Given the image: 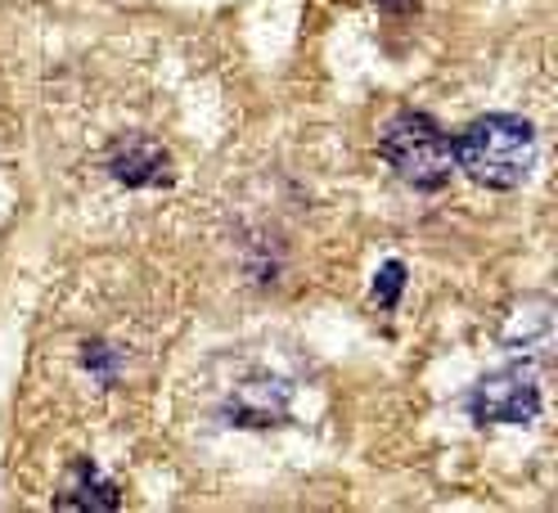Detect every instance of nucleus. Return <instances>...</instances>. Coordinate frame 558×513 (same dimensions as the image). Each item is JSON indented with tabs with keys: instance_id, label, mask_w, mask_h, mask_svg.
<instances>
[{
	"instance_id": "6e6552de",
	"label": "nucleus",
	"mask_w": 558,
	"mask_h": 513,
	"mask_svg": "<svg viewBox=\"0 0 558 513\" xmlns=\"http://www.w3.org/2000/svg\"><path fill=\"white\" fill-rule=\"evenodd\" d=\"M414 5H418V0H378V10H388V14H405Z\"/></svg>"
},
{
	"instance_id": "f03ea898",
	"label": "nucleus",
	"mask_w": 558,
	"mask_h": 513,
	"mask_svg": "<svg viewBox=\"0 0 558 513\" xmlns=\"http://www.w3.org/2000/svg\"><path fill=\"white\" fill-rule=\"evenodd\" d=\"M378 154L405 185L424 190V194L446 190L450 176H456V141H450L428 113H414V109H401L383 126Z\"/></svg>"
},
{
	"instance_id": "39448f33",
	"label": "nucleus",
	"mask_w": 558,
	"mask_h": 513,
	"mask_svg": "<svg viewBox=\"0 0 558 513\" xmlns=\"http://www.w3.org/2000/svg\"><path fill=\"white\" fill-rule=\"evenodd\" d=\"M118 504H122L118 487H113L109 477H104L90 460L73 464V473H68L63 491L54 496V509H63V513H113Z\"/></svg>"
},
{
	"instance_id": "7ed1b4c3",
	"label": "nucleus",
	"mask_w": 558,
	"mask_h": 513,
	"mask_svg": "<svg viewBox=\"0 0 558 513\" xmlns=\"http://www.w3.org/2000/svg\"><path fill=\"white\" fill-rule=\"evenodd\" d=\"M469 415L477 424H532L541 415V383L527 365L496 369L473 383Z\"/></svg>"
},
{
	"instance_id": "f257e3e1",
	"label": "nucleus",
	"mask_w": 558,
	"mask_h": 513,
	"mask_svg": "<svg viewBox=\"0 0 558 513\" xmlns=\"http://www.w3.org/2000/svg\"><path fill=\"white\" fill-rule=\"evenodd\" d=\"M456 167L486 190H518L536 167V126L518 113H486L460 131Z\"/></svg>"
},
{
	"instance_id": "0eeeda50",
	"label": "nucleus",
	"mask_w": 558,
	"mask_h": 513,
	"mask_svg": "<svg viewBox=\"0 0 558 513\" xmlns=\"http://www.w3.org/2000/svg\"><path fill=\"white\" fill-rule=\"evenodd\" d=\"M401 289H405V261H383L378 276H374V302L383 306V312H392V306L401 302Z\"/></svg>"
},
{
	"instance_id": "20e7f679",
	"label": "nucleus",
	"mask_w": 558,
	"mask_h": 513,
	"mask_svg": "<svg viewBox=\"0 0 558 513\" xmlns=\"http://www.w3.org/2000/svg\"><path fill=\"white\" fill-rule=\"evenodd\" d=\"M109 176L126 190H158L171 185V154L149 135H126L109 154Z\"/></svg>"
},
{
	"instance_id": "423d86ee",
	"label": "nucleus",
	"mask_w": 558,
	"mask_h": 513,
	"mask_svg": "<svg viewBox=\"0 0 558 513\" xmlns=\"http://www.w3.org/2000/svg\"><path fill=\"white\" fill-rule=\"evenodd\" d=\"M230 424L243 428H262V424H279L289 415V388L284 379H253L230 396Z\"/></svg>"
}]
</instances>
